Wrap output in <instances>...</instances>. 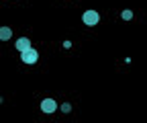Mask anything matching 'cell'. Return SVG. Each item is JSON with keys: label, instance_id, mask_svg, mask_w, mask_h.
Returning a JSON list of instances; mask_svg holds the SVG:
<instances>
[{"label": "cell", "instance_id": "cell-1", "mask_svg": "<svg viewBox=\"0 0 147 123\" xmlns=\"http://www.w3.org/2000/svg\"><path fill=\"white\" fill-rule=\"evenodd\" d=\"M82 21H84V25H88V27H96L98 21H100V14H98L96 10H86V12L82 14Z\"/></svg>", "mask_w": 147, "mask_h": 123}, {"label": "cell", "instance_id": "cell-2", "mask_svg": "<svg viewBox=\"0 0 147 123\" xmlns=\"http://www.w3.org/2000/svg\"><path fill=\"white\" fill-rule=\"evenodd\" d=\"M55 109H57V103H55L53 99H43V101H41V111H43V113L49 115V113H53Z\"/></svg>", "mask_w": 147, "mask_h": 123}, {"label": "cell", "instance_id": "cell-3", "mask_svg": "<svg viewBox=\"0 0 147 123\" xmlns=\"http://www.w3.org/2000/svg\"><path fill=\"white\" fill-rule=\"evenodd\" d=\"M37 58H39L37 49H29V51H25V54H21V60H23L25 64H35V62H37Z\"/></svg>", "mask_w": 147, "mask_h": 123}, {"label": "cell", "instance_id": "cell-4", "mask_svg": "<svg viewBox=\"0 0 147 123\" xmlns=\"http://www.w3.org/2000/svg\"><path fill=\"white\" fill-rule=\"evenodd\" d=\"M16 49L21 51V54H25V51L33 49V47H31V39H27V37H21V39L16 41Z\"/></svg>", "mask_w": 147, "mask_h": 123}, {"label": "cell", "instance_id": "cell-5", "mask_svg": "<svg viewBox=\"0 0 147 123\" xmlns=\"http://www.w3.org/2000/svg\"><path fill=\"white\" fill-rule=\"evenodd\" d=\"M12 37V29L10 27H0V41H8Z\"/></svg>", "mask_w": 147, "mask_h": 123}, {"label": "cell", "instance_id": "cell-6", "mask_svg": "<svg viewBox=\"0 0 147 123\" xmlns=\"http://www.w3.org/2000/svg\"><path fill=\"white\" fill-rule=\"evenodd\" d=\"M121 16H123V21H131V19H133V10H129V8H125V10L121 12Z\"/></svg>", "mask_w": 147, "mask_h": 123}, {"label": "cell", "instance_id": "cell-7", "mask_svg": "<svg viewBox=\"0 0 147 123\" xmlns=\"http://www.w3.org/2000/svg\"><path fill=\"white\" fill-rule=\"evenodd\" d=\"M61 111H63V113H69V111H71V105H69V103H63V105H61Z\"/></svg>", "mask_w": 147, "mask_h": 123}]
</instances>
